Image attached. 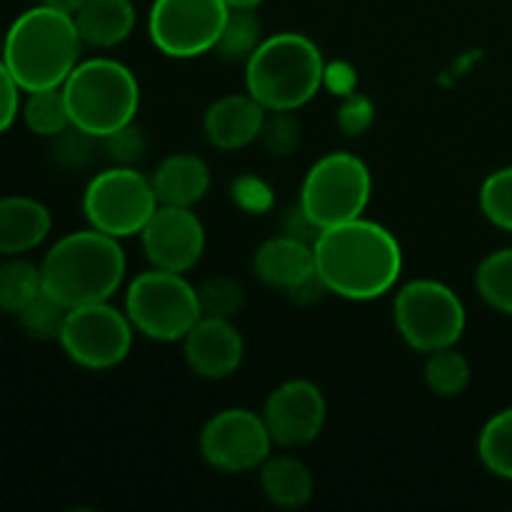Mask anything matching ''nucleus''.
Wrapping results in <instances>:
<instances>
[{
	"label": "nucleus",
	"mask_w": 512,
	"mask_h": 512,
	"mask_svg": "<svg viewBox=\"0 0 512 512\" xmlns=\"http://www.w3.org/2000/svg\"><path fill=\"white\" fill-rule=\"evenodd\" d=\"M260 415L278 448H305L323 433L328 403L313 380L293 378L268 395Z\"/></svg>",
	"instance_id": "nucleus-13"
},
{
	"label": "nucleus",
	"mask_w": 512,
	"mask_h": 512,
	"mask_svg": "<svg viewBox=\"0 0 512 512\" xmlns=\"http://www.w3.org/2000/svg\"><path fill=\"white\" fill-rule=\"evenodd\" d=\"M73 128L103 140L135 123L140 85L128 65L113 58L80 60L63 83Z\"/></svg>",
	"instance_id": "nucleus-5"
},
{
	"label": "nucleus",
	"mask_w": 512,
	"mask_h": 512,
	"mask_svg": "<svg viewBox=\"0 0 512 512\" xmlns=\"http://www.w3.org/2000/svg\"><path fill=\"white\" fill-rule=\"evenodd\" d=\"M325 85V60L318 43L303 33L263 38L245 63V90L265 110H300Z\"/></svg>",
	"instance_id": "nucleus-4"
},
{
	"label": "nucleus",
	"mask_w": 512,
	"mask_h": 512,
	"mask_svg": "<svg viewBox=\"0 0 512 512\" xmlns=\"http://www.w3.org/2000/svg\"><path fill=\"white\" fill-rule=\"evenodd\" d=\"M150 178L160 205L195 208L210 190L208 163L195 153L165 155Z\"/></svg>",
	"instance_id": "nucleus-19"
},
{
	"label": "nucleus",
	"mask_w": 512,
	"mask_h": 512,
	"mask_svg": "<svg viewBox=\"0 0 512 512\" xmlns=\"http://www.w3.org/2000/svg\"><path fill=\"white\" fill-rule=\"evenodd\" d=\"M125 313L135 333L155 343H178L203 318L198 288L183 273L145 270L125 293Z\"/></svg>",
	"instance_id": "nucleus-6"
},
{
	"label": "nucleus",
	"mask_w": 512,
	"mask_h": 512,
	"mask_svg": "<svg viewBox=\"0 0 512 512\" xmlns=\"http://www.w3.org/2000/svg\"><path fill=\"white\" fill-rule=\"evenodd\" d=\"M393 320L403 343L415 353L453 348L463 338L468 313L453 288L440 280H410L393 300Z\"/></svg>",
	"instance_id": "nucleus-7"
},
{
	"label": "nucleus",
	"mask_w": 512,
	"mask_h": 512,
	"mask_svg": "<svg viewBox=\"0 0 512 512\" xmlns=\"http://www.w3.org/2000/svg\"><path fill=\"white\" fill-rule=\"evenodd\" d=\"M83 45L73 15L38 3L10 23L0 58L23 93H33L60 88L80 63Z\"/></svg>",
	"instance_id": "nucleus-2"
},
{
	"label": "nucleus",
	"mask_w": 512,
	"mask_h": 512,
	"mask_svg": "<svg viewBox=\"0 0 512 512\" xmlns=\"http://www.w3.org/2000/svg\"><path fill=\"white\" fill-rule=\"evenodd\" d=\"M153 178L133 165H113L90 178L83 193V213L90 228L123 240L140 235L158 210Z\"/></svg>",
	"instance_id": "nucleus-9"
},
{
	"label": "nucleus",
	"mask_w": 512,
	"mask_h": 512,
	"mask_svg": "<svg viewBox=\"0 0 512 512\" xmlns=\"http://www.w3.org/2000/svg\"><path fill=\"white\" fill-rule=\"evenodd\" d=\"M375 105L368 95L350 93L343 95V103L338 108V125L345 135H363L373 128Z\"/></svg>",
	"instance_id": "nucleus-34"
},
{
	"label": "nucleus",
	"mask_w": 512,
	"mask_h": 512,
	"mask_svg": "<svg viewBox=\"0 0 512 512\" xmlns=\"http://www.w3.org/2000/svg\"><path fill=\"white\" fill-rule=\"evenodd\" d=\"M263 43V23L253 8H230L215 53L228 63H248L250 55Z\"/></svg>",
	"instance_id": "nucleus-23"
},
{
	"label": "nucleus",
	"mask_w": 512,
	"mask_h": 512,
	"mask_svg": "<svg viewBox=\"0 0 512 512\" xmlns=\"http://www.w3.org/2000/svg\"><path fill=\"white\" fill-rule=\"evenodd\" d=\"M260 140L273 155H290L300 143V123L290 110H268Z\"/></svg>",
	"instance_id": "nucleus-31"
},
{
	"label": "nucleus",
	"mask_w": 512,
	"mask_h": 512,
	"mask_svg": "<svg viewBox=\"0 0 512 512\" xmlns=\"http://www.w3.org/2000/svg\"><path fill=\"white\" fill-rule=\"evenodd\" d=\"M198 300L203 315L233 320L243 310L245 293L238 280L228 278V275H213L198 285Z\"/></svg>",
	"instance_id": "nucleus-30"
},
{
	"label": "nucleus",
	"mask_w": 512,
	"mask_h": 512,
	"mask_svg": "<svg viewBox=\"0 0 512 512\" xmlns=\"http://www.w3.org/2000/svg\"><path fill=\"white\" fill-rule=\"evenodd\" d=\"M125 270L128 260L120 240L95 228L63 235L40 260L43 290L68 310L113 298Z\"/></svg>",
	"instance_id": "nucleus-3"
},
{
	"label": "nucleus",
	"mask_w": 512,
	"mask_h": 512,
	"mask_svg": "<svg viewBox=\"0 0 512 512\" xmlns=\"http://www.w3.org/2000/svg\"><path fill=\"white\" fill-rule=\"evenodd\" d=\"M480 210L495 228L512 233V165L490 173L480 185Z\"/></svg>",
	"instance_id": "nucleus-29"
},
{
	"label": "nucleus",
	"mask_w": 512,
	"mask_h": 512,
	"mask_svg": "<svg viewBox=\"0 0 512 512\" xmlns=\"http://www.w3.org/2000/svg\"><path fill=\"white\" fill-rule=\"evenodd\" d=\"M253 270L263 285L293 295L315 278L313 243L288 233L273 235L255 250Z\"/></svg>",
	"instance_id": "nucleus-17"
},
{
	"label": "nucleus",
	"mask_w": 512,
	"mask_h": 512,
	"mask_svg": "<svg viewBox=\"0 0 512 512\" xmlns=\"http://www.w3.org/2000/svg\"><path fill=\"white\" fill-rule=\"evenodd\" d=\"M268 110L245 90L210 103L203 115V133L215 150H240L260 140Z\"/></svg>",
	"instance_id": "nucleus-16"
},
{
	"label": "nucleus",
	"mask_w": 512,
	"mask_h": 512,
	"mask_svg": "<svg viewBox=\"0 0 512 512\" xmlns=\"http://www.w3.org/2000/svg\"><path fill=\"white\" fill-rule=\"evenodd\" d=\"M313 255L315 273L325 290L353 303L383 298L403 273L398 238L363 215L320 230Z\"/></svg>",
	"instance_id": "nucleus-1"
},
{
	"label": "nucleus",
	"mask_w": 512,
	"mask_h": 512,
	"mask_svg": "<svg viewBox=\"0 0 512 512\" xmlns=\"http://www.w3.org/2000/svg\"><path fill=\"white\" fill-rule=\"evenodd\" d=\"M470 363L458 348H443L428 353L425 360L423 378L425 385L433 395L438 398H458L465 393V388L470 385Z\"/></svg>",
	"instance_id": "nucleus-27"
},
{
	"label": "nucleus",
	"mask_w": 512,
	"mask_h": 512,
	"mask_svg": "<svg viewBox=\"0 0 512 512\" xmlns=\"http://www.w3.org/2000/svg\"><path fill=\"white\" fill-rule=\"evenodd\" d=\"M475 288L485 305L512 318V248H500L480 260Z\"/></svg>",
	"instance_id": "nucleus-26"
},
{
	"label": "nucleus",
	"mask_w": 512,
	"mask_h": 512,
	"mask_svg": "<svg viewBox=\"0 0 512 512\" xmlns=\"http://www.w3.org/2000/svg\"><path fill=\"white\" fill-rule=\"evenodd\" d=\"M228 3V8H253L258 10V5H263L265 0H225Z\"/></svg>",
	"instance_id": "nucleus-38"
},
{
	"label": "nucleus",
	"mask_w": 512,
	"mask_h": 512,
	"mask_svg": "<svg viewBox=\"0 0 512 512\" xmlns=\"http://www.w3.org/2000/svg\"><path fill=\"white\" fill-rule=\"evenodd\" d=\"M43 5H50V8L55 10H63V13H70L73 15L75 10L80 8V5L85 3V0H40Z\"/></svg>",
	"instance_id": "nucleus-37"
},
{
	"label": "nucleus",
	"mask_w": 512,
	"mask_h": 512,
	"mask_svg": "<svg viewBox=\"0 0 512 512\" xmlns=\"http://www.w3.org/2000/svg\"><path fill=\"white\" fill-rule=\"evenodd\" d=\"M228 13L225 0H153L148 35L168 58H198L215 50Z\"/></svg>",
	"instance_id": "nucleus-11"
},
{
	"label": "nucleus",
	"mask_w": 512,
	"mask_h": 512,
	"mask_svg": "<svg viewBox=\"0 0 512 512\" xmlns=\"http://www.w3.org/2000/svg\"><path fill=\"white\" fill-rule=\"evenodd\" d=\"M260 488L275 508L298 510L313 498L315 480L308 465L295 455H270L260 465Z\"/></svg>",
	"instance_id": "nucleus-21"
},
{
	"label": "nucleus",
	"mask_w": 512,
	"mask_h": 512,
	"mask_svg": "<svg viewBox=\"0 0 512 512\" xmlns=\"http://www.w3.org/2000/svg\"><path fill=\"white\" fill-rule=\"evenodd\" d=\"M273 438L263 415L248 408H228L215 413L203 425L198 450L205 465L225 475H243L260 470L273 455Z\"/></svg>",
	"instance_id": "nucleus-12"
},
{
	"label": "nucleus",
	"mask_w": 512,
	"mask_h": 512,
	"mask_svg": "<svg viewBox=\"0 0 512 512\" xmlns=\"http://www.w3.org/2000/svg\"><path fill=\"white\" fill-rule=\"evenodd\" d=\"M373 195L368 165L348 150H333L310 165L300 188L298 205L320 230L355 220L365 213Z\"/></svg>",
	"instance_id": "nucleus-8"
},
{
	"label": "nucleus",
	"mask_w": 512,
	"mask_h": 512,
	"mask_svg": "<svg viewBox=\"0 0 512 512\" xmlns=\"http://www.w3.org/2000/svg\"><path fill=\"white\" fill-rule=\"evenodd\" d=\"M43 290L40 265L23 255H13L0 263V313L18 315Z\"/></svg>",
	"instance_id": "nucleus-25"
},
{
	"label": "nucleus",
	"mask_w": 512,
	"mask_h": 512,
	"mask_svg": "<svg viewBox=\"0 0 512 512\" xmlns=\"http://www.w3.org/2000/svg\"><path fill=\"white\" fill-rule=\"evenodd\" d=\"M478 458L490 475L512 483V405L483 425L478 435Z\"/></svg>",
	"instance_id": "nucleus-24"
},
{
	"label": "nucleus",
	"mask_w": 512,
	"mask_h": 512,
	"mask_svg": "<svg viewBox=\"0 0 512 512\" xmlns=\"http://www.w3.org/2000/svg\"><path fill=\"white\" fill-rule=\"evenodd\" d=\"M53 230L48 205L28 195L0 198V255L13 258L40 248Z\"/></svg>",
	"instance_id": "nucleus-18"
},
{
	"label": "nucleus",
	"mask_w": 512,
	"mask_h": 512,
	"mask_svg": "<svg viewBox=\"0 0 512 512\" xmlns=\"http://www.w3.org/2000/svg\"><path fill=\"white\" fill-rule=\"evenodd\" d=\"M183 353L198 378L225 380L243 365L245 340L233 320L203 315L183 338Z\"/></svg>",
	"instance_id": "nucleus-15"
},
{
	"label": "nucleus",
	"mask_w": 512,
	"mask_h": 512,
	"mask_svg": "<svg viewBox=\"0 0 512 512\" xmlns=\"http://www.w3.org/2000/svg\"><path fill=\"white\" fill-rule=\"evenodd\" d=\"M133 335L135 328L125 308L120 310L110 300H103L70 308L58 343L75 365L103 373L128 358Z\"/></svg>",
	"instance_id": "nucleus-10"
},
{
	"label": "nucleus",
	"mask_w": 512,
	"mask_h": 512,
	"mask_svg": "<svg viewBox=\"0 0 512 512\" xmlns=\"http://www.w3.org/2000/svg\"><path fill=\"white\" fill-rule=\"evenodd\" d=\"M20 115H23V123L28 125L30 133L48 140L58 138L60 133H65V130L73 125L70 123L63 85H60V88H45L25 93L23 105H20Z\"/></svg>",
	"instance_id": "nucleus-22"
},
{
	"label": "nucleus",
	"mask_w": 512,
	"mask_h": 512,
	"mask_svg": "<svg viewBox=\"0 0 512 512\" xmlns=\"http://www.w3.org/2000/svg\"><path fill=\"white\" fill-rule=\"evenodd\" d=\"M20 93H23V88H20L18 80L13 78L8 65L0 58V135L8 133L13 128L15 118L20 115V105H23Z\"/></svg>",
	"instance_id": "nucleus-35"
},
{
	"label": "nucleus",
	"mask_w": 512,
	"mask_h": 512,
	"mask_svg": "<svg viewBox=\"0 0 512 512\" xmlns=\"http://www.w3.org/2000/svg\"><path fill=\"white\" fill-rule=\"evenodd\" d=\"M140 243L153 268L185 275L203 258L205 228L193 208L158 205L140 230Z\"/></svg>",
	"instance_id": "nucleus-14"
},
{
	"label": "nucleus",
	"mask_w": 512,
	"mask_h": 512,
	"mask_svg": "<svg viewBox=\"0 0 512 512\" xmlns=\"http://www.w3.org/2000/svg\"><path fill=\"white\" fill-rule=\"evenodd\" d=\"M20 328L25 330V335L33 340H40V343H50L55 340L58 343L60 333H63L65 318H68V308L63 303L48 295L45 290H40L18 315Z\"/></svg>",
	"instance_id": "nucleus-28"
},
{
	"label": "nucleus",
	"mask_w": 512,
	"mask_h": 512,
	"mask_svg": "<svg viewBox=\"0 0 512 512\" xmlns=\"http://www.w3.org/2000/svg\"><path fill=\"white\" fill-rule=\"evenodd\" d=\"M53 143H55L53 148L55 158H58L60 165H65V168H83V165L90 163L95 143H100V140L70 125L65 133H60L58 138H53Z\"/></svg>",
	"instance_id": "nucleus-32"
},
{
	"label": "nucleus",
	"mask_w": 512,
	"mask_h": 512,
	"mask_svg": "<svg viewBox=\"0 0 512 512\" xmlns=\"http://www.w3.org/2000/svg\"><path fill=\"white\" fill-rule=\"evenodd\" d=\"M85 45L115 48L133 35L138 13L133 0H85L73 13Z\"/></svg>",
	"instance_id": "nucleus-20"
},
{
	"label": "nucleus",
	"mask_w": 512,
	"mask_h": 512,
	"mask_svg": "<svg viewBox=\"0 0 512 512\" xmlns=\"http://www.w3.org/2000/svg\"><path fill=\"white\" fill-rule=\"evenodd\" d=\"M100 143H103L105 153H108V158L113 160L115 165H133L135 160L145 153V148H148L143 130L135 123L115 130V133H110L108 138H103Z\"/></svg>",
	"instance_id": "nucleus-33"
},
{
	"label": "nucleus",
	"mask_w": 512,
	"mask_h": 512,
	"mask_svg": "<svg viewBox=\"0 0 512 512\" xmlns=\"http://www.w3.org/2000/svg\"><path fill=\"white\" fill-rule=\"evenodd\" d=\"M325 83L333 85L340 95H350L353 93V83H355V75L348 65H338L335 70L325 68Z\"/></svg>",
	"instance_id": "nucleus-36"
}]
</instances>
